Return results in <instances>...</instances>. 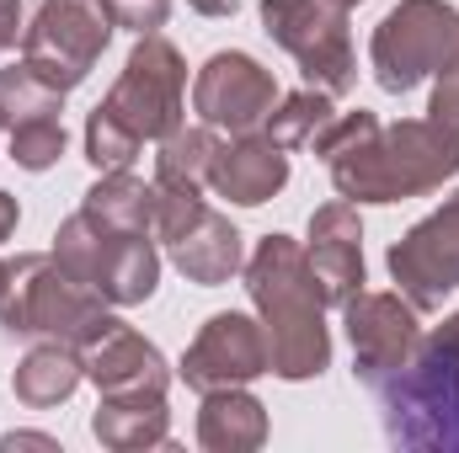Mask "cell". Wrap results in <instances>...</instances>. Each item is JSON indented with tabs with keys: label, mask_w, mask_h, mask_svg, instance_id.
Here are the masks:
<instances>
[{
	"label": "cell",
	"mask_w": 459,
	"mask_h": 453,
	"mask_svg": "<svg viewBox=\"0 0 459 453\" xmlns=\"http://www.w3.org/2000/svg\"><path fill=\"white\" fill-rule=\"evenodd\" d=\"M347 203H406L438 192L459 171V144L433 117L379 123L374 113L332 117V128L310 144Z\"/></svg>",
	"instance_id": "6da1fadb"
},
{
	"label": "cell",
	"mask_w": 459,
	"mask_h": 453,
	"mask_svg": "<svg viewBox=\"0 0 459 453\" xmlns=\"http://www.w3.org/2000/svg\"><path fill=\"white\" fill-rule=\"evenodd\" d=\"M246 294L267 331V373L299 384L332 368V331H326V294L310 272V256L289 235H267L246 261Z\"/></svg>",
	"instance_id": "7a4b0ae2"
},
{
	"label": "cell",
	"mask_w": 459,
	"mask_h": 453,
	"mask_svg": "<svg viewBox=\"0 0 459 453\" xmlns=\"http://www.w3.org/2000/svg\"><path fill=\"white\" fill-rule=\"evenodd\" d=\"M385 438L395 449L459 453V310L411 346V357L374 384Z\"/></svg>",
	"instance_id": "3957f363"
},
{
	"label": "cell",
	"mask_w": 459,
	"mask_h": 453,
	"mask_svg": "<svg viewBox=\"0 0 459 453\" xmlns=\"http://www.w3.org/2000/svg\"><path fill=\"white\" fill-rule=\"evenodd\" d=\"M117 321L108 315V299H97L86 283H75L59 256H16L11 283L0 299V331L5 337H43V341H70L91 346L108 337Z\"/></svg>",
	"instance_id": "277c9868"
},
{
	"label": "cell",
	"mask_w": 459,
	"mask_h": 453,
	"mask_svg": "<svg viewBox=\"0 0 459 453\" xmlns=\"http://www.w3.org/2000/svg\"><path fill=\"white\" fill-rule=\"evenodd\" d=\"M54 256L59 267L86 283L97 299L108 304H144L160 283V256H155V240L139 235V229H117L91 219L86 209L70 214L59 235H54Z\"/></svg>",
	"instance_id": "5b68a950"
},
{
	"label": "cell",
	"mask_w": 459,
	"mask_h": 453,
	"mask_svg": "<svg viewBox=\"0 0 459 453\" xmlns=\"http://www.w3.org/2000/svg\"><path fill=\"white\" fill-rule=\"evenodd\" d=\"M262 32L283 54H294L299 75L316 91L347 97L358 86V59H352L342 0H262Z\"/></svg>",
	"instance_id": "8992f818"
},
{
	"label": "cell",
	"mask_w": 459,
	"mask_h": 453,
	"mask_svg": "<svg viewBox=\"0 0 459 453\" xmlns=\"http://www.w3.org/2000/svg\"><path fill=\"white\" fill-rule=\"evenodd\" d=\"M182 97H187V64H182L177 43L160 32H139L117 86L97 113L113 117L128 139L144 144V139H166L182 128Z\"/></svg>",
	"instance_id": "52a82bcc"
},
{
	"label": "cell",
	"mask_w": 459,
	"mask_h": 453,
	"mask_svg": "<svg viewBox=\"0 0 459 453\" xmlns=\"http://www.w3.org/2000/svg\"><path fill=\"white\" fill-rule=\"evenodd\" d=\"M113 16L102 0H43L22 38V64L54 91H75L113 43Z\"/></svg>",
	"instance_id": "ba28073f"
},
{
	"label": "cell",
	"mask_w": 459,
	"mask_h": 453,
	"mask_svg": "<svg viewBox=\"0 0 459 453\" xmlns=\"http://www.w3.org/2000/svg\"><path fill=\"white\" fill-rule=\"evenodd\" d=\"M459 48V11L449 0H401L368 43V64L374 81L401 97L411 86H422L428 75H438Z\"/></svg>",
	"instance_id": "9c48e42d"
},
{
	"label": "cell",
	"mask_w": 459,
	"mask_h": 453,
	"mask_svg": "<svg viewBox=\"0 0 459 453\" xmlns=\"http://www.w3.org/2000/svg\"><path fill=\"white\" fill-rule=\"evenodd\" d=\"M160 192V187H155ZM155 235L166 240L177 272L187 283L220 288L246 267V245L240 229L230 225L225 214H214L204 198H182V192H160L155 198Z\"/></svg>",
	"instance_id": "30bf717a"
},
{
	"label": "cell",
	"mask_w": 459,
	"mask_h": 453,
	"mask_svg": "<svg viewBox=\"0 0 459 453\" xmlns=\"http://www.w3.org/2000/svg\"><path fill=\"white\" fill-rule=\"evenodd\" d=\"M390 278L417 304V315L444 310V299L459 288V192L390 245Z\"/></svg>",
	"instance_id": "8fae6325"
},
{
	"label": "cell",
	"mask_w": 459,
	"mask_h": 453,
	"mask_svg": "<svg viewBox=\"0 0 459 453\" xmlns=\"http://www.w3.org/2000/svg\"><path fill=\"white\" fill-rule=\"evenodd\" d=\"M342 326H347V341H352V373L368 389L385 384L411 357V346L422 341L417 304L406 294H363L358 288L342 304Z\"/></svg>",
	"instance_id": "7c38bea8"
},
{
	"label": "cell",
	"mask_w": 459,
	"mask_h": 453,
	"mask_svg": "<svg viewBox=\"0 0 459 453\" xmlns=\"http://www.w3.org/2000/svg\"><path fill=\"white\" fill-rule=\"evenodd\" d=\"M193 107L209 128H225V133H256L267 113L278 107V81L273 70H262L251 54L225 48L214 54L198 81H193Z\"/></svg>",
	"instance_id": "4fadbf2b"
},
{
	"label": "cell",
	"mask_w": 459,
	"mask_h": 453,
	"mask_svg": "<svg viewBox=\"0 0 459 453\" xmlns=\"http://www.w3.org/2000/svg\"><path fill=\"white\" fill-rule=\"evenodd\" d=\"M267 373V331L251 315H209L193 346L182 352V379L187 389L209 395V389H240L251 379Z\"/></svg>",
	"instance_id": "5bb4252c"
},
{
	"label": "cell",
	"mask_w": 459,
	"mask_h": 453,
	"mask_svg": "<svg viewBox=\"0 0 459 453\" xmlns=\"http://www.w3.org/2000/svg\"><path fill=\"white\" fill-rule=\"evenodd\" d=\"M310 272L326 294V304H347L363 288V225L352 203H326L310 214V240H305Z\"/></svg>",
	"instance_id": "9a60e30c"
},
{
	"label": "cell",
	"mask_w": 459,
	"mask_h": 453,
	"mask_svg": "<svg viewBox=\"0 0 459 453\" xmlns=\"http://www.w3.org/2000/svg\"><path fill=\"white\" fill-rule=\"evenodd\" d=\"M81 357H86V379L97 384V395H166V384H171V368H166L160 346L144 341L123 321L108 337L91 341Z\"/></svg>",
	"instance_id": "2e32d148"
},
{
	"label": "cell",
	"mask_w": 459,
	"mask_h": 453,
	"mask_svg": "<svg viewBox=\"0 0 459 453\" xmlns=\"http://www.w3.org/2000/svg\"><path fill=\"white\" fill-rule=\"evenodd\" d=\"M283 182H289V150L273 144L267 133H235L230 144L214 150L209 187L230 203H240V209L267 203L273 192H283Z\"/></svg>",
	"instance_id": "e0dca14e"
},
{
	"label": "cell",
	"mask_w": 459,
	"mask_h": 453,
	"mask_svg": "<svg viewBox=\"0 0 459 453\" xmlns=\"http://www.w3.org/2000/svg\"><path fill=\"white\" fill-rule=\"evenodd\" d=\"M91 438L102 449L134 453V449H166L171 443V411L166 395H102L91 416Z\"/></svg>",
	"instance_id": "ac0fdd59"
},
{
	"label": "cell",
	"mask_w": 459,
	"mask_h": 453,
	"mask_svg": "<svg viewBox=\"0 0 459 453\" xmlns=\"http://www.w3.org/2000/svg\"><path fill=\"white\" fill-rule=\"evenodd\" d=\"M198 443L209 453H251L267 443V406L240 389H209L198 411Z\"/></svg>",
	"instance_id": "d6986e66"
},
{
	"label": "cell",
	"mask_w": 459,
	"mask_h": 453,
	"mask_svg": "<svg viewBox=\"0 0 459 453\" xmlns=\"http://www.w3.org/2000/svg\"><path fill=\"white\" fill-rule=\"evenodd\" d=\"M81 379H86L81 346H70V341H43V346H32V352L16 363L11 389H16L22 406L48 411V406H65V400L81 389Z\"/></svg>",
	"instance_id": "ffe728a7"
},
{
	"label": "cell",
	"mask_w": 459,
	"mask_h": 453,
	"mask_svg": "<svg viewBox=\"0 0 459 453\" xmlns=\"http://www.w3.org/2000/svg\"><path fill=\"white\" fill-rule=\"evenodd\" d=\"M214 150H220L214 128H177V133H166L160 155H155V187L160 192H182V198H204Z\"/></svg>",
	"instance_id": "44dd1931"
},
{
	"label": "cell",
	"mask_w": 459,
	"mask_h": 453,
	"mask_svg": "<svg viewBox=\"0 0 459 453\" xmlns=\"http://www.w3.org/2000/svg\"><path fill=\"white\" fill-rule=\"evenodd\" d=\"M155 182H139L128 171H102V182L86 192V214L117 229H139V235H155Z\"/></svg>",
	"instance_id": "7402d4cb"
},
{
	"label": "cell",
	"mask_w": 459,
	"mask_h": 453,
	"mask_svg": "<svg viewBox=\"0 0 459 453\" xmlns=\"http://www.w3.org/2000/svg\"><path fill=\"white\" fill-rule=\"evenodd\" d=\"M332 97L326 91H294V97H278V107L267 113L262 123V133L273 139V144H283V150H310L326 128H332Z\"/></svg>",
	"instance_id": "603a6c76"
},
{
	"label": "cell",
	"mask_w": 459,
	"mask_h": 453,
	"mask_svg": "<svg viewBox=\"0 0 459 453\" xmlns=\"http://www.w3.org/2000/svg\"><path fill=\"white\" fill-rule=\"evenodd\" d=\"M59 113H65V91L38 81L27 64H5L0 70V128H22V123L59 117Z\"/></svg>",
	"instance_id": "cb8c5ba5"
},
{
	"label": "cell",
	"mask_w": 459,
	"mask_h": 453,
	"mask_svg": "<svg viewBox=\"0 0 459 453\" xmlns=\"http://www.w3.org/2000/svg\"><path fill=\"white\" fill-rule=\"evenodd\" d=\"M65 144H70V133H65L59 117H38V123L11 128V160H16L22 171H48V166L65 155Z\"/></svg>",
	"instance_id": "d4e9b609"
},
{
	"label": "cell",
	"mask_w": 459,
	"mask_h": 453,
	"mask_svg": "<svg viewBox=\"0 0 459 453\" xmlns=\"http://www.w3.org/2000/svg\"><path fill=\"white\" fill-rule=\"evenodd\" d=\"M428 113H433V123L459 144V48L449 54V64L438 70V86H433V107H428Z\"/></svg>",
	"instance_id": "484cf974"
},
{
	"label": "cell",
	"mask_w": 459,
	"mask_h": 453,
	"mask_svg": "<svg viewBox=\"0 0 459 453\" xmlns=\"http://www.w3.org/2000/svg\"><path fill=\"white\" fill-rule=\"evenodd\" d=\"M102 5H108V16H113L117 27H128V32H155L166 21V11H171V0H102Z\"/></svg>",
	"instance_id": "4316f807"
},
{
	"label": "cell",
	"mask_w": 459,
	"mask_h": 453,
	"mask_svg": "<svg viewBox=\"0 0 459 453\" xmlns=\"http://www.w3.org/2000/svg\"><path fill=\"white\" fill-rule=\"evenodd\" d=\"M43 0H0V54L5 48H16L22 38H27V27H32V11H38Z\"/></svg>",
	"instance_id": "83f0119b"
},
{
	"label": "cell",
	"mask_w": 459,
	"mask_h": 453,
	"mask_svg": "<svg viewBox=\"0 0 459 453\" xmlns=\"http://www.w3.org/2000/svg\"><path fill=\"white\" fill-rule=\"evenodd\" d=\"M0 449H5V453H16V449H48V453H59V443H54L48 432H11V438H0Z\"/></svg>",
	"instance_id": "f1b7e54d"
},
{
	"label": "cell",
	"mask_w": 459,
	"mask_h": 453,
	"mask_svg": "<svg viewBox=\"0 0 459 453\" xmlns=\"http://www.w3.org/2000/svg\"><path fill=\"white\" fill-rule=\"evenodd\" d=\"M198 16H235L240 11V0H187Z\"/></svg>",
	"instance_id": "f546056e"
},
{
	"label": "cell",
	"mask_w": 459,
	"mask_h": 453,
	"mask_svg": "<svg viewBox=\"0 0 459 453\" xmlns=\"http://www.w3.org/2000/svg\"><path fill=\"white\" fill-rule=\"evenodd\" d=\"M16 219H22V214H16V198H5V192H0V245L16 235Z\"/></svg>",
	"instance_id": "4dcf8cb0"
},
{
	"label": "cell",
	"mask_w": 459,
	"mask_h": 453,
	"mask_svg": "<svg viewBox=\"0 0 459 453\" xmlns=\"http://www.w3.org/2000/svg\"><path fill=\"white\" fill-rule=\"evenodd\" d=\"M5 283H11V261H0V299H5Z\"/></svg>",
	"instance_id": "1f68e13d"
},
{
	"label": "cell",
	"mask_w": 459,
	"mask_h": 453,
	"mask_svg": "<svg viewBox=\"0 0 459 453\" xmlns=\"http://www.w3.org/2000/svg\"><path fill=\"white\" fill-rule=\"evenodd\" d=\"M342 5H363V0H342Z\"/></svg>",
	"instance_id": "d6a6232c"
}]
</instances>
